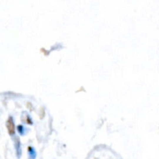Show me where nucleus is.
Segmentation results:
<instances>
[{"label": "nucleus", "instance_id": "1", "mask_svg": "<svg viewBox=\"0 0 159 159\" xmlns=\"http://www.w3.org/2000/svg\"><path fill=\"white\" fill-rule=\"evenodd\" d=\"M6 127L7 129L9 130V133L10 134H13L15 133V125H14V123H13V120L12 118H9V119L7 120L6 122Z\"/></svg>", "mask_w": 159, "mask_h": 159}]
</instances>
